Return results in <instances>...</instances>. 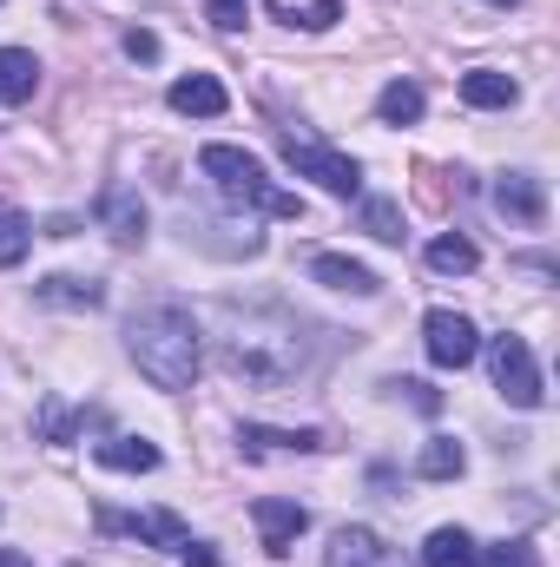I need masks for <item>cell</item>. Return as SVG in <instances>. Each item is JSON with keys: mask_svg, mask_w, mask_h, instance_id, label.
Returning a JSON list of instances; mask_svg holds the SVG:
<instances>
[{"mask_svg": "<svg viewBox=\"0 0 560 567\" xmlns=\"http://www.w3.org/2000/svg\"><path fill=\"white\" fill-rule=\"evenodd\" d=\"M225 317V337H218V357H225V370L245 383V390H283V383H297V370L310 363V337H303V323L278 310V303H225L218 310Z\"/></svg>", "mask_w": 560, "mask_h": 567, "instance_id": "1", "label": "cell"}, {"mask_svg": "<svg viewBox=\"0 0 560 567\" xmlns=\"http://www.w3.org/2000/svg\"><path fill=\"white\" fill-rule=\"evenodd\" d=\"M126 350H133V363H139V377L152 390H191V383H198V363H205L198 317H191L178 297H158V303L133 310Z\"/></svg>", "mask_w": 560, "mask_h": 567, "instance_id": "2", "label": "cell"}, {"mask_svg": "<svg viewBox=\"0 0 560 567\" xmlns=\"http://www.w3.org/2000/svg\"><path fill=\"white\" fill-rule=\"evenodd\" d=\"M198 172L218 185V198H225L231 212L303 218V198H297V192H278V185H271V172H265V158H258V152H245V145H205V152H198Z\"/></svg>", "mask_w": 560, "mask_h": 567, "instance_id": "3", "label": "cell"}, {"mask_svg": "<svg viewBox=\"0 0 560 567\" xmlns=\"http://www.w3.org/2000/svg\"><path fill=\"white\" fill-rule=\"evenodd\" d=\"M488 377H495V390L515 403V410H541L548 403V383H541V363H535V350H528V337H515V330H501V337H488Z\"/></svg>", "mask_w": 560, "mask_h": 567, "instance_id": "4", "label": "cell"}, {"mask_svg": "<svg viewBox=\"0 0 560 567\" xmlns=\"http://www.w3.org/2000/svg\"><path fill=\"white\" fill-rule=\"evenodd\" d=\"M283 165H290L297 178H317L330 198H356V192H363V165H356L350 152L323 145V140H297V133H283Z\"/></svg>", "mask_w": 560, "mask_h": 567, "instance_id": "5", "label": "cell"}, {"mask_svg": "<svg viewBox=\"0 0 560 567\" xmlns=\"http://www.w3.org/2000/svg\"><path fill=\"white\" fill-rule=\"evenodd\" d=\"M422 350H428L435 370H468L481 357V337H475V323L462 310H428L422 317Z\"/></svg>", "mask_w": 560, "mask_h": 567, "instance_id": "6", "label": "cell"}, {"mask_svg": "<svg viewBox=\"0 0 560 567\" xmlns=\"http://www.w3.org/2000/svg\"><path fill=\"white\" fill-rule=\"evenodd\" d=\"M100 528L106 535H133V542H152V548H185L191 535H185V522L172 515V508H145V515H100Z\"/></svg>", "mask_w": 560, "mask_h": 567, "instance_id": "7", "label": "cell"}, {"mask_svg": "<svg viewBox=\"0 0 560 567\" xmlns=\"http://www.w3.org/2000/svg\"><path fill=\"white\" fill-rule=\"evenodd\" d=\"M323 567H403V555H396L376 528H336Z\"/></svg>", "mask_w": 560, "mask_h": 567, "instance_id": "8", "label": "cell"}, {"mask_svg": "<svg viewBox=\"0 0 560 567\" xmlns=\"http://www.w3.org/2000/svg\"><path fill=\"white\" fill-rule=\"evenodd\" d=\"M258 535H265V555H290L297 548V535L310 528V508H297V502H278V495H265L258 508Z\"/></svg>", "mask_w": 560, "mask_h": 567, "instance_id": "9", "label": "cell"}, {"mask_svg": "<svg viewBox=\"0 0 560 567\" xmlns=\"http://www.w3.org/2000/svg\"><path fill=\"white\" fill-rule=\"evenodd\" d=\"M495 205H501L515 225H541V218H548V192H541L535 172H501V178H495Z\"/></svg>", "mask_w": 560, "mask_h": 567, "instance_id": "10", "label": "cell"}, {"mask_svg": "<svg viewBox=\"0 0 560 567\" xmlns=\"http://www.w3.org/2000/svg\"><path fill=\"white\" fill-rule=\"evenodd\" d=\"M100 225H106L120 245H145V198L133 185H106V192H100Z\"/></svg>", "mask_w": 560, "mask_h": 567, "instance_id": "11", "label": "cell"}, {"mask_svg": "<svg viewBox=\"0 0 560 567\" xmlns=\"http://www.w3.org/2000/svg\"><path fill=\"white\" fill-rule=\"evenodd\" d=\"M172 113H185V120H218L225 106H231V93L211 80V73H185V80H172Z\"/></svg>", "mask_w": 560, "mask_h": 567, "instance_id": "12", "label": "cell"}, {"mask_svg": "<svg viewBox=\"0 0 560 567\" xmlns=\"http://www.w3.org/2000/svg\"><path fill=\"white\" fill-rule=\"evenodd\" d=\"M310 278L330 284V290H350V297H376V290H383L370 265H356V258H336V251H317V258H310Z\"/></svg>", "mask_w": 560, "mask_h": 567, "instance_id": "13", "label": "cell"}, {"mask_svg": "<svg viewBox=\"0 0 560 567\" xmlns=\"http://www.w3.org/2000/svg\"><path fill=\"white\" fill-rule=\"evenodd\" d=\"M40 303H60V310H100L106 303V284L100 278H73V271H53V278L33 284Z\"/></svg>", "mask_w": 560, "mask_h": 567, "instance_id": "14", "label": "cell"}, {"mask_svg": "<svg viewBox=\"0 0 560 567\" xmlns=\"http://www.w3.org/2000/svg\"><path fill=\"white\" fill-rule=\"evenodd\" d=\"M238 442H245L251 455H310V449H323L317 429H265V423H245Z\"/></svg>", "mask_w": 560, "mask_h": 567, "instance_id": "15", "label": "cell"}, {"mask_svg": "<svg viewBox=\"0 0 560 567\" xmlns=\"http://www.w3.org/2000/svg\"><path fill=\"white\" fill-rule=\"evenodd\" d=\"M462 100L481 106V113H501V106L521 100V86H515L508 73H495V66H475V73H462Z\"/></svg>", "mask_w": 560, "mask_h": 567, "instance_id": "16", "label": "cell"}, {"mask_svg": "<svg viewBox=\"0 0 560 567\" xmlns=\"http://www.w3.org/2000/svg\"><path fill=\"white\" fill-rule=\"evenodd\" d=\"M33 86H40V60L27 47H0V106L33 100Z\"/></svg>", "mask_w": 560, "mask_h": 567, "instance_id": "17", "label": "cell"}, {"mask_svg": "<svg viewBox=\"0 0 560 567\" xmlns=\"http://www.w3.org/2000/svg\"><path fill=\"white\" fill-rule=\"evenodd\" d=\"M93 455H100L106 468H120V475H152V468H158V449H152L145 435H106Z\"/></svg>", "mask_w": 560, "mask_h": 567, "instance_id": "18", "label": "cell"}, {"mask_svg": "<svg viewBox=\"0 0 560 567\" xmlns=\"http://www.w3.org/2000/svg\"><path fill=\"white\" fill-rule=\"evenodd\" d=\"M462 468H468V449H462L455 435H428V442H422V455H416L422 482H455Z\"/></svg>", "mask_w": 560, "mask_h": 567, "instance_id": "19", "label": "cell"}, {"mask_svg": "<svg viewBox=\"0 0 560 567\" xmlns=\"http://www.w3.org/2000/svg\"><path fill=\"white\" fill-rule=\"evenodd\" d=\"M475 535L468 528H435L428 542H422V567H475Z\"/></svg>", "mask_w": 560, "mask_h": 567, "instance_id": "20", "label": "cell"}, {"mask_svg": "<svg viewBox=\"0 0 560 567\" xmlns=\"http://www.w3.org/2000/svg\"><path fill=\"white\" fill-rule=\"evenodd\" d=\"M376 120H383V126H416L422 120V86L416 80H390V86L376 93Z\"/></svg>", "mask_w": 560, "mask_h": 567, "instance_id": "21", "label": "cell"}, {"mask_svg": "<svg viewBox=\"0 0 560 567\" xmlns=\"http://www.w3.org/2000/svg\"><path fill=\"white\" fill-rule=\"evenodd\" d=\"M481 265V251L462 238V231H448V238H435L428 245V271H448V278H462V271H475Z\"/></svg>", "mask_w": 560, "mask_h": 567, "instance_id": "22", "label": "cell"}, {"mask_svg": "<svg viewBox=\"0 0 560 567\" xmlns=\"http://www.w3.org/2000/svg\"><path fill=\"white\" fill-rule=\"evenodd\" d=\"M278 20H283V27H303V33H323V27H336V20H343V0H310V7L278 0Z\"/></svg>", "mask_w": 560, "mask_h": 567, "instance_id": "23", "label": "cell"}, {"mask_svg": "<svg viewBox=\"0 0 560 567\" xmlns=\"http://www.w3.org/2000/svg\"><path fill=\"white\" fill-rule=\"evenodd\" d=\"M363 231L383 238V245H403V212H396V198H370V205H363Z\"/></svg>", "mask_w": 560, "mask_h": 567, "instance_id": "24", "label": "cell"}, {"mask_svg": "<svg viewBox=\"0 0 560 567\" xmlns=\"http://www.w3.org/2000/svg\"><path fill=\"white\" fill-rule=\"evenodd\" d=\"M475 567H541V555H535V542H501V548H481Z\"/></svg>", "mask_w": 560, "mask_h": 567, "instance_id": "25", "label": "cell"}, {"mask_svg": "<svg viewBox=\"0 0 560 567\" xmlns=\"http://www.w3.org/2000/svg\"><path fill=\"white\" fill-rule=\"evenodd\" d=\"M205 13H211V27L238 33V27H245V13H251V0H205Z\"/></svg>", "mask_w": 560, "mask_h": 567, "instance_id": "26", "label": "cell"}, {"mask_svg": "<svg viewBox=\"0 0 560 567\" xmlns=\"http://www.w3.org/2000/svg\"><path fill=\"white\" fill-rule=\"evenodd\" d=\"M390 390H396V396H409V403H416L422 416H435V410H442V396H435L428 383H390Z\"/></svg>", "mask_w": 560, "mask_h": 567, "instance_id": "27", "label": "cell"}, {"mask_svg": "<svg viewBox=\"0 0 560 567\" xmlns=\"http://www.w3.org/2000/svg\"><path fill=\"white\" fill-rule=\"evenodd\" d=\"M126 53H133V60H158V33L133 27V33H126Z\"/></svg>", "mask_w": 560, "mask_h": 567, "instance_id": "28", "label": "cell"}, {"mask_svg": "<svg viewBox=\"0 0 560 567\" xmlns=\"http://www.w3.org/2000/svg\"><path fill=\"white\" fill-rule=\"evenodd\" d=\"M178 567H225L218 561V548H205V542H185V561Z\"/></svg>", "mask_w": 560, "mask_h": 567, "instance_id": "29", "label": "cell"}, {"mask_svg": "<svg viewBox=\"0 0 560 567\" xmlns=\"http://www.w3.org/2000/svg\"><path fill=\"white\" fill-rule=\"evenodd\" d=\"M0 567H33V561H27L20 548H0Z\"/></svg>", "mask_w": 560, "mask_h": 567, "instance_id": "30", "label": "cell"}, {"mask_svg": "<svg viewBox=\"0 0 560 567\" xmlns=\"http://www.w3.org/2000/svg\"><path fill=\"white\" fill-rule=\"evenodd\" d=\"M488 7H515V0H488Z\"/></svg>", "mask_w": 560, "mask_h": 567, "instance_id": "31", "label": "cell"}]
</instances>
